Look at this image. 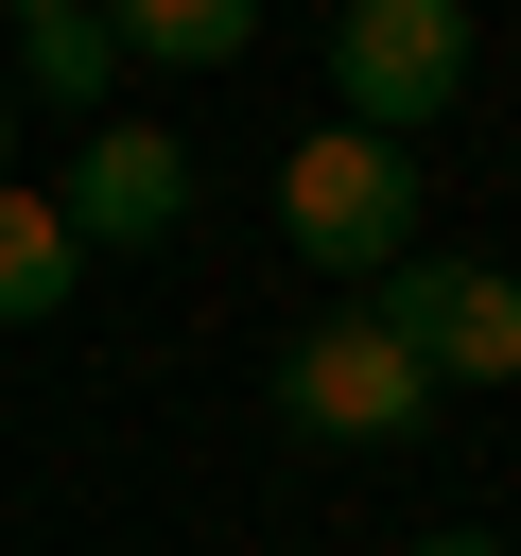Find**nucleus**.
I'll return each mask as SVG.
<instances>
[{
	"mask_svg": "<svg viewBox=\"0 0 521 556\" xmlns=\"http://www.w3.org/2000/svg\"><path fill=\"white\" fill-rule=\"evenodd\" d=\"M399 556H504V539H486V521H434V539H399Z\"/></svg>",
	"mask_w": 521,
	"mask_h": 556,
	"instance_id": "1a4fd4ad",
	"label": "nucleus"
},
{
	"mask_svg": "<svg viewBox=\"0 0 521 556\" xmlns=\"http://www.w3.org/2000/svg\"><path fill=\"white\" fill-rule=\"evenodd\" d=\"M52 208H69V243H87V261H139V243H174V226H191V139H174V122H139V104H104V122L69 139Z\"/></svg>",
	"mask_w": 521,
	"mask_h": 556,
	"instance_id": "39448f33",
	"label": "nucleus"
},
{
	"mask_svg": "<svg viewBox=\"0 0 521 556\" xmlns=\"http://www.w3.org/2000/svg\"><path fill=\"white\" fill-rule=\"evenodd\" d=\"M69 278H87V243H69V208L0 174V330H52V313H69Z\"/></svg>",
	"mask_w": 521,
	"mask_h": 556,
	"instance_id": "0eeeda50",
	"label": "nucleus"
},
{
	"mask_svg": "<svg viewBox=\"0 0 521 556\" xmlns=\"http://www.w3.org/2000/svg\"><path fill=\"white\" fill-rule=\"evenodd\" d=\"M0 174H17V87H0Z\"/></svg>",
	"mask_w": 521,
	"mask_h": 556,
	"instance_id": "9d476101",
	"label": "nucleus"
},
{
	"mask_svg": "<svg viewBox=\"0 0 521 556\" xmlns=\"http://www.w3.org/2000/svg\"><path fill=\"white\" fill-rule=\"evenodd\" d=\"M104 35H122V70H243L260 0H104Z\"/></svg>",
	"mask_w": 521,
	"mask_h": 556,
	"instance_id": "6e6552de",
	"label": "nucleus"
},
{
	"mask_svg": "<svg viewBox=\"0 0 521 556\" xmlns=\"http://www.w3.org/2000/svg\"><path fill=\"white\" fill-rule=\"evenodd\" d=\"M469 104V0H330V122L417 139Z\"/></svg>",
	"mask_w": 521,
	"mask_h": 556,
	"instance_id": "7ed1b4c3",
	"label": "nucleus"
},
{
	"mask_svg": "<svg viewBox=\"0 0 521 556\" xmlns=\"http://www.w3.org/2000/svg\"><path fill=\"white\" fill-rule=\"evenodd\" d=\"M278 417H295L313 452H399V434H434V382H417V348H399L365 295H330V313L278 348Z\"/></svg>",
	"mask_w": 521,
	"mask_h": 556,
	"instance_id": "f03ea898",
	"label": "nucleus"
},
{
	"mask_svg": "<svg viewBox=\"0 0 521 556\" xmlns=\"http://www.w3.org/2000/svg\"><path fill=\"white\" fill-rule=\"evenodd\" d=\"M17 104H69V122H104V87H122V35H104V0H69V17H17V70H0Z\"/></svg>",
	"mask_w": 521,
	"mask_h": 556,
	"instance_id": "423d86ee",
	"label": "nucleus"
},
{
	"mask_svg": "<svg viewBox=\"0 0 521 556\" xmlns=\"http://www.w3.org/2000/svg\"><path fill=\"white\" fill-rule=\"evenodd\" d=\"M365 313L417 348V382H434V400H469V382H521V261H452V243H399V261L365 278Z\"/></svg>",
	"mask_w": 521,
	"mask_h": 556,
	"instance_id": "20e7f679",
	"label": "nucleus"
},
{
	"mask_svg": "<svg viewBox=\"0 0 521 556\" xmlns=\"http://www.w3.org/2000/svg\"><path fill=\"white\" fill-rule=\"evenodd\" d=\"M0 17H69V0H0Z\"/></svg>",
	"mask_w": 521,
	"mask_h": 556,
	"instance_id": "9b49d317",
	"label": "nucleus"
},
{
	"mask_svg": "<svg viewBox=\"0 0 521 556\" xmlns=\"http://www.w3.org/2000/svg\"><path fill=\"white\" fill-rule=\"evenodd\" d=\"M278 243L313 261V278H382L399 243H417V139H365V122H313L295 156H278Z\"/></svg>",
	"mask_w": 521,
	"mask_h": 556,
	"instance_id": "f257e3e1",
	"label": "nucleus"
}]
</instances>
